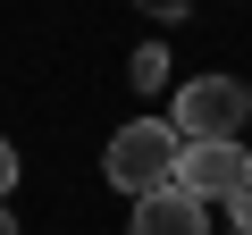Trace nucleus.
Segmentation results:
<instances>
[{"label":"nucleus","instance_id":"obj_1","mask_svg":"<svg viewBox=\"0 0 252 235\" xmlns=\"http://www.w3.org/2000/svg\"><path fill=\"white\" fill-rule=\"evenodd\" d=\"M101 176H109L118 193L168 185V176H177V126H168V118H135V126H118L109 151H101Z\"/></svg>","mask_w":252,"mask_h":235},{"label":"nucleus","instance_id":"obj_2","mask_svg":"<svg viewBox=\"0 0 252 235\" xmlns=\"http://www.w3.org/2000/svg\"><path fill=\"white\" fill-rule=\"evenodd\" d=\"M244 118H252V92L235 76H193L168 109V126H177V143H219V135H244Z\"/></svg>","mask_w":252,"mask_h":235},{"label":"nucleus","instance_id":"obj_3","mask_svg":"<svg viewBox=\"0 0 252 235\" xmlns=\"http://www.w3.org/2000/svg\"><path fill=\"white\" fill-rule=\"evenodd\" d=\"M177 193H193V202H227L235 185H252V151L235 143V135H219V143H177V176H168Z\"/></svg>","mask_w":252,"mask_h":235},{"label":"nucleus","instance_id":"obj_4","mask_svg":"<svg viewBox=\"0 0 252 235\" xmlns=\"http://www.w3.org/2000/svg\"><path fill=\"white\" fill-rule=\"evenodd\" d=\"M135 235H210V202L152 185V193H135Z\"/></svg>","mask_w":252,"mask_h":235},{"label":"nucleus","instance_id":"obj_5","mask_svg":"<svg viewBox=\"0 0 252 235\" xmlns=\"http://www.w3.org/2000/svg\"><path fill=\"white\" fill-rule=\"evenodd\" d=\"M160 76H168V59H160V42H143L135 51V84H160Z\"/></svg>","mask_w":252,"mask_h":235},{"label":"nucleus","instance_id":"obj_6","mask_svg":"<svg viewBox=\"0 0 252 235\" xmlns=\"http://www.w3.org/2000/svg\"><path fill=\"white\" fill-rule=\"evenodd\" d=\"M227 218H235V235H252V185H235V193H227Z\"/></svg>","mask_w":252,"mask_h":235},{"label":"nucleus","instance_id":"obj_7","mask_svg":"<svg viewBox=\"0 0 252 235\" xmlns=\"http://www.w3.org/2000/svg\"><path fill=\"white\" fill-rule=\"evenodd\" d=\"M9 185H17V143L0 135V202H9Z\"/></svg>","mask_w":252,"mask_h":235},{"label":"nucleus","instance_id":"obj_8","mask_svg":"<svg viewBox=\"0 0 252 235\" xmlns=\"http://www.w3.org/2000/svg\"><path fill=\"white\" fill-rule=\"evenodd\" d=\"M143 9H152V17H185V0H143Z\"/></svg>","mask_w":252,"mask_h":235},{"label":"nucleus","instance_id":"obj_9","mask_svg":"<svg viewBox=\"0 0 252 235\" xmlns=\"http://www.w3.org/2000/svg\"><path fill=\"white\" fill-rule=\"evenodd\" d=\"M0 235H17V218H9V202H0Z\"/></svg>","mask_w":252,"mask_h":235}]
</instances>
